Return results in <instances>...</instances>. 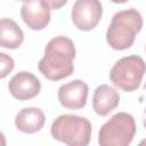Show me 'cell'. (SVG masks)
<instances>
[{
  "mask_svg": "<svg viewBox=\"0 0 146 146\" xmlns=\"http://www.w3.org/2000/svg\"><path fill=\"white\" fill-rule=\"evenodd\" d=\"M44 114L38 107H25L15 117V127L24 133H35L44 125Z\"/></svg>",
  "mask_w": 146,
  "mask_h": 146,
  "instance_id": "obj_11",
  "label": "cell"
},
{
  "mask_svg": "<svg viewBox=\"0 0 146 146\" xmlns=\"http://www.w3.org/2000/svg\"><path fill=\"white\" fill-rule=\"evenodd\" d=\"M74 58V42L67 36L58 35L47 43L44 55L39 60L38 68L46 79L50 81H59L73 73Z\"/></svg>",
  "mask_w": 146,
  "mask_h": 146,
  "instance_id": "obj_1",
  "label": "cell"
},
{
  "mask_svg": "<svg viewBox=\"0 0 146 146\" xmlns=\"http://www.w3.org/2000/svg\"><path fill=\"white\" fill-rule=\"evenodd\" d=\"M110 1H112L114 3H124V2H128L129 0H110Z\"/></svg>",
  "mask_w": 146,
  "mask_h": 146,
  "instance_id": "obj_15",
  "label": "cell"
},
{
  "mask_svg": "<svg viewBox=\"0 0 146 146\" xmlns=\"http://www.w3.org/2000/svg\"><path fill=\"white\" fill-rule=\"evenodd\" d=\"M24 40V33L18 24L10 18L0 21V46L8 49H17Z\"/></svg>",
  "mask_w": 146,
  "mask_h": 146,
  "instance_id": "obj_12",
  "label": "cell"
},
{
  "mask_svg": "<svg viewBox=\"0 0 146 146\" xmlns=\"http://www.w3.org/2000/svg\"><path fill=\"white\" fill-rule=\"evenodd\" d=\"M145 51H146V44H145Z\"/></svg>",
  "mask_w": 146,
  "mask_h": 146,
  "instance_id": "obj_20",
  "label": "cell"
},
{
  "mask_svg": "<svg viewBox=\"0 0 146 146\" xmlns=\"http://www.w3.org/2000/svg\"><path fill=\"white\" fill-rule=\"evenodd\" d=\"M88 84L80 80H73L59 87L57 97L62 106L70 110H79L86 106L88 98Z\"/></svg>",
  "mask_w": 146,
  "mask_h": 146,
  "instance_id": "obj_7",
  "label": "cell"
},
{
  "mask_svg": "<svg viewBox=\"0 0 146 146\" xmlns=\"http://www.w3.org/2000/svg\"><path fill=\"white\" fill-rule=\"evenodd\" d=\"M143 124H144V127H145V129H146V108L144 110V119H143Z\"/></svg>",
  "mask_w": 146,
  "mask_h": 146,
  "instance_id": "obj_16",
  "label": "cell"
},
{
  "mask_svg": "<svg viewBox=\"0 0 146 146\" xmlns=\"http://www.w3.org/2000/svg\"><path fill=\"white\" fill-rule=\"evenodd\" d=\"M146 73V63L140 56L130 55L120 58L110 71L112 83L125 91L132 92L140 87L144 74Z\"/></svg>",
  "mask_w": 146,
  "mask_h": 146,
  "instance_id": "obj_4",
  "label": "cell"
},
{
  "mask_svg": "<svg viewBox=\"0 0 146 146\" xmlns=\"http://www.w3.org/2000/svg\"><path fill=\"white\" fill-rule=\"evenodd\" d=\"M144 89H145V90H146V83H145V86H144Z\"/></svg>",
  "mask_w": 146,
  "mask_h": 146,
  "instance_id": "obj_18",
  "label": "cell"
},
{
  "mask_svg": "<svg viewBox=\"0 0 146 146\" xmlns=\"http://www.w3.org/2000/svg\"><path fill=\"white\" fill-rule=\"evenodd\" d=\"M54 139L70 146H87L91 138V123L88 119L74 114H63L51 124Z\"/></svg>",
  "mask_w": 146,
  "mask_h": 146,
  "instance_id": "obj_3",
  "label": "cell"
},
{
  "mask_svg": "<svg viewBox=\"0 0 146 146\" xmlns=\"http://www.w3.org/2000/svg\"><path fill=\"white\" fill-rule=\"evenodd\" d=\"M49 9H59L66 5L67 0H41Z\"/></svg>",
  "mask_w": 146,
  "mask_h": 146,
  "instance_id": "obj_14",
  "label": "cell"
},
{
  "mask_svg": "<svg viewBox=\"0 0 146 146\" xmlns=\"http://www.w3.org/2000/svg\"><path fill=\"white\" fill-rule=\"evenodd\" d=\"M136 133V122L131 114L119 112L107 120L98 133L100 146H128Z\"/></svg>",
  "mask_w": 146,
  "mask_h": 146,
  "instance_id": "obj_5",
  "label": "cell"
},
{
  "mask_svg": "<svg viewBox=\"0 0 146 146\" xmlns=\"http://www.w3.org/2000/svg\"><path fill=\"white\" fill-rule=\"evenodd\" d=\"M143 29V17L135 9H125L114 14L106 31V40L111 48L115 50H124L130 48L136 34Z\"/></svg>",
  "mask_w": 146,
  "mask_h": 146,
  "instance_id": "obj_2",
  "label": "cell"
},
{
  "mask_svg": "<svg viewBox=\"0 0 146 146\" xmlns=\"http://www.w3.org/2000/svg\"><path fill=\"white\" fill-rule=\"evenodd\" d=\"M139 145H140V146H146V139H143V140L139 143Z\"/></svg>",
  "mask_w": 146,
  "mask_h": 146,
  "instance_id": "obj_17",
  "label": "cell"
},
{
  "mask_svg": "<svg viewBox=\"0 0 146 146\" xmlns=\"http://www.w3.org/2000/svg\"><path fill=\"white\" fill-rule=\"evenodd\" d=\"M120 103L119 92L108 84H100L95 89L92 97V108L99 116L108 115Z\"/></svg>",
  "mask_w": 146,
  "mask_h": 146,
  "instance_id": "obj_10",
  "label": "cell"
},
{
  "mask_svg": "<svg viewBox=\"0 0 146 146\" xmlns=\"http://www.w3.org/2000/svg\"><path fill=\"white\" fill-rule=\"evenodd\" d=\"M103 14L99 0H76L72 7L71 17L75 27L80 31H91L95 29Z\"/></svg>",
  "mask_w": 146,
  "mask_h": 146,
  "instance_id": "obj_6",
  "label": "cell"
},
{
  "mask_svg": "<svg viewBox=\"0 0 146 146\" xmlns=\"http://www.w3.org/2000/svg\"><path fill=\"white\" fill-rule=\"evenodd\" d=\"M18 1H26V0H18Z\"/></svg>",
  "mask_w": 146,
  "mask_h": 146,
  "instance_id": "obj_19",
  "label": "cell"
},
{
  "mask_svg": "<svg viewBox=\"0 0 146 146\" xmlns=\"http://www.w3.org/2000/svg\"><path fill=\"white\" fill-rule=\"evenodd\" d=\"M8 89L14 98L18 100H29L39 95L41 83L33 73L22 71L10 79Z\"/></svg>",
  "mask_w": 146,
  "mask_h": 146,
  "instance_id": "obj_8",
  "label": "cell"
},
{
  "mask_svg": "<svg viewBox=\"0 0 146 146\" xmlns=\"http://www.w3.org/2000/svg\"><path fill=\"white\" fill-rule=\"evenodd\" d=\"M23 22L34 31L43 30L50 22V9L41 0H26L21 8Z\"/></svg>",
  "mask_w": 146,
  "mask_h": 146,
  "instance_id": "obj_9",
  "label": "cell"
},
{
  "mask_svg": "<svg viewBox=\"0 0 146 146\" xmlns=\"http://www.w3.org/2000/svg\"><path fill=\"white\" fill-rule=\"evenodd\" d=\"M14 59L8 56L7 54L5 52H1L0 54V78L3 79L8 75V73H10L14 68Z\"/></svg>",
  "mask_w": 146,
  "mask_h": 146,
  "instance_id": "obj_13",
  "label": "cell"
}]
</instances>
